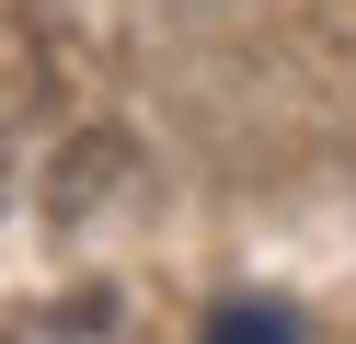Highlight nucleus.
Returning <instances> with one entry per match:
<instances>
[{"mask_svg": "<svg viewBox=\"0 0 356 344\" xmlns=\"http://www.w3.org/2000/svg\"><path fill=\"white\" fill-rule=\"evenodd\" d=\"M207 344H299V321H287L276 298H230V310L207 321Z\"/></svg>", "mask_w": 356, "mask_h": 344, "instance_id": "f257e3e1", "label": "nucleus"}]
</instances>
